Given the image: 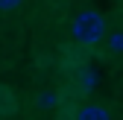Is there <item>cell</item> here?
Listing matches in <instances>:
<instances>
[{"instance_id": "obj_4", "label": "cell", "mask_w": 123, "mask_h": 120, "mask_svg": "<svg viewBox=\"0 0 123 120\" xmlns=\"http://www.w3.org/2000/svg\"><path fill=\"white\" fill-rule=\"evenodd\" d=\"M35 102H38V106H41V108H50V106H53V102H56V94H41V97H38Z\"/></svg>"}, {"instance_id": "obj_3", "label": "cell", "mask_w": 123, "mask_h": 120, "mask_svg": "<svg viewBox=\"0 0 123 120\" xmlns=\"http://www.w3.org/2000/svg\"><path fill=\"white\" fill-rule=\"evenodd\" d=\"M76 120H111L103 106H82L76 111Z\"/></svg>"}, {"instance_id": "obj_2", "label": "cell", "mask_w": 123, "mask_h": 120, "mask_svg": "<svg viewBox=\"0 0 123 120\" xmlns=\"http://www.w3.org/2000/svg\"><path fill=\"white\" fill-rule=\"evenodd\" d=\"M18 111V97H15L6 85H0V117H9Z\"/></svg>"}, {"instance_id": "obj_5", "label": "cell", "mask_w": 123, "mask_h": 120, "mask_svg": "<svg viewBox=\"0 0 123 120\" xmlns=\"http://www.w3.org/2000/svg\"><path fill=\"white\" fill-rule=\"evenodd\" d=\"M111 50H117V53L123 50V32H114L111 35Z\"/></svg>"}, {"instance_id": "obj_1", "label": "cell", "mask_w": 123, "mask_h": 120, "mask_svg": "<svg viewBox=\"0 0 123 120\" xmlns=\"http://www.w3.org/2000/svg\"><path fill=\"white\" fill-rule=\"evenodd\" d=\"M70 35L79 47H94L105 38V18L94 9H82L70 24Z\"/></svg>"}, {"instance_id": "obj_6", "label": "cell", "mask_w": 123, "mask_h": 120, "mask_svg": "<svg viewBox=\"0 0 123 120\" xmlns=\"http://www.w3.org/2000/svg\"><path fill=\"white\" fill-rule=\"evenodd\" d=\"M21 0H0V9H15Z\"/></svg>"}]
</instances>
